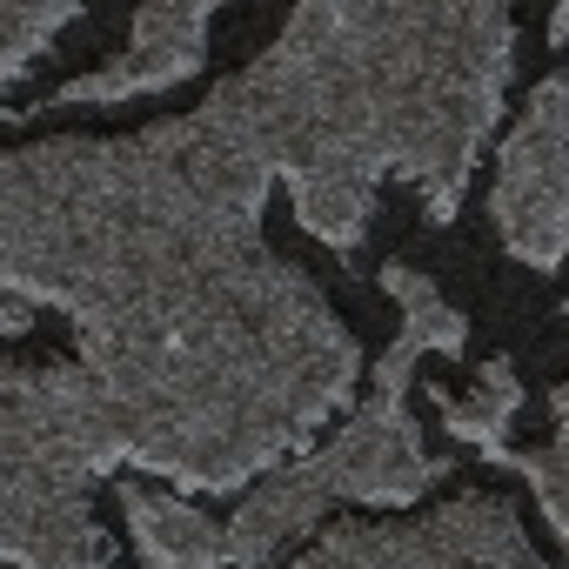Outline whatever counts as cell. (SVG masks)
Wrapping results in <instances>:
<instances>
[{
  "instance_id": "6da1fadb",
  "label": "cell",
  "mask_w": 569,
  "mask_h": 569,
  "mask_svg": "<svg viewBox=\"0 0 569 569\" xmlns=\"http://www.w3.org/2000/svg\"><path fill=\"white\" fill-rule=\"evenodd\" d=\"M268 154L214 108L121 141L0 148V296L61 309L121 462L228 496L362 382L336 302L261 241Z\"/></svg>"
},
{
  "instance_id": "7a4b0ae2",
  "label": "cell",
  "mask_w": 569,
  "mask_h": 569,
  "mask_svg": "<svg viewBox=\"0 0 569 569\" xmlns=\"http://www.w3.org/2000/svg\"><path fill=\"white\" fill-rule=\"evenodd\" d=\"M509 68V0H296L274 48L208 101L268 154L296 221L349 254L389 174L429 221H456Z\"/></svg>"
},
{
  "instance_id": "3957f363",
  "label": "cell",
  "mask_w": 569,
  "mask_h": 569,
  "mask_svg": "<svg viewBox=\"0 0 569 569\" xmlns=\"http://www.w3.org/2000/svg\"><path fill=\"white\" fill-rule=\"evenodd\" d=\"M114 469V422L81 362H0V562L108 569L94 482Z\"/></svg>"
},
{
  "instance_id": "277c9868",
  "label": "cell",
  "mask_w": 569,
  "mask_h": 569,
  "mask_svg": "<svg viewBox=\"0 0 569 569\" xmlns=\"http://www.w3.org/2000/svg\"><path fill=\"white\" fill-rule=\"evenodd\" d=\"M422 356H429V342L416 329H402V342L376 362V389L362 396L349 429L329 449L302 456V462L268 469V482L254 496H241L234 522L221 529L234 569H268L336 502L402 509V502H422L449 476V456H429V442L416 436V416H409V389H416V362Z\"/></svg>"
},
{
  "instance_id": "5b68a950",
  "label": "cell",
  "mask_w": 569,
  "mask_h": 569,
  "mask_svg": "<svg viewBox=\"0 0 569 569\" xmlns=\"http://www.w3.org/2000/svg\"><path fill=\"white\" fill-rule=\"evenodd\" d=\"M296 569H549L502 496H456L422 522H336Z\"/></svg>"
},
{
  "instance_id": "8992f818",
  "label": "cell",
  "mask_w": 569,
  "mask_h": 569,
  "mask_svg": "<svg viewBox=\"0 0 569 569\" xmlns=\"http://www.w3.org/2000/svg\"><path fill=\"white\" fill-rule=\"evenodd\" d=\"M489 214L502 248L536 274L569 261V74L536 81L522 121L496 154Z\"/></svg>"
},
{
  "instance_id": "52a82bcc",
  "label": "cell",
  "mask_w": 569,
  "mask_h": 569,
  "mask_svg": "<svg viewBox=\"0 0 569 569\" xmlns=\"http://www.w3.org/2000/svg\"><path fill=\"white\" fill-rule=\"evenodd\" d=\"M221 8H228V0H141L128 54H114L94 74L61 81L48 94V108H121L134 94H161V88L201 74V61H208V21Z\"/></svg>"
},
{
  "instance_id": "ba28073f",
  "label": "cell",
  "mask_w": 569,
  "mask_h": 569,
  "mask_svg": "<svg viewBox=\"0 0 569 569\" xmlns=\"http://www.w3.org/2000/svg\"><path fill=\"white\" fill-rule=\"evenodd\" d=\"M121 509H128V536L148 569H221L228 562V536L188 496L121 482Z\"/></svg>"
},
{
  "instance_id": "9c48e42d",
  "label": "cell",
  "mask_w": 569,
  "mask_h": 569,
  "mask_svg": "<svg viewBox=\"0 0 569 569\" xmlns=\"http://www.w3.org/2000/svg\"><path fill=\"white\" fill-rule=\"evenodd\" d=\"M429 409L442 416V429H449L456 442H469V449H482V462H496V456L509 449L502 429H509L516 409H522V382H516L509 356H489V362L476 369V389H469V396L429 389Z\"/></svg>"
},
{
  "instance_id": "30bf717a",
  "label": "cell",
  "mask_w": 569,
  "mask_h": 569,
  "mask_svg": "<svg viewBox=\"0 0 569 569\" xmlns=\"http://www.w3.org/2000/svg\"><path fill=\"white\" fill-rule=\"evenodd\" d=\"M549 416H556V436L542 449H502L496 469H516L536 489V509L549 516V529L562 536V556H569V382L549 396Z\"/></svg>"
},
{
  "instance_id": "8fae6325",
  "label": "cell",
  "mask_w": 569,
  "mask_h": 569,
  "mask_svg": "<svg viewBox=\"0 0 569 569\" xmlns=\"http://www.w3.org/2000/svg\"><path fill=\"white\" fill-rule=\"evenodd\" d=\"M382 289H389V302L402 309V329H416V336L429 342V356H462V349H469V322H462V309L442 302V289H436L422 268L389 261V268H382Z\"/></svg>"
},
{
  "instance_id": "7c38bea8",
  "label": "cell",
  "mask_w": 569,
  "mask_h": 569,
  "mask_svg": "<svg viewBox=\"0 0 569 569\" xmlns=\"http://www.w3.org/2000/svg\"><path fill=\"white\" fill-rule=\"evenodd\" d=\"M68 21H81V0H0V94L34 68V54ZM0 114H14V108H0Z\"/></svg>"
},
{
  "instance_id": "4fadbf2b",
  "label": "cell",
  "mask_w": 569,
  "mask_h": 569,
  "mask_svg": "<svg viewBox=\"0 0 569 569\" xmlns=\"http://www.w3.org/2000/svg\"><path fill=\"white\" fill-rule=\"evenodd\" d=\"M34 329V309L21 296H0V336H28Z\"/></svg>"
},
{
  "instance_id": "5bb4252c",
  "label": "cell",
  "mask_w": 569,
  "mask_h": 569,
  "mask_svg": "<svg viewBox=\"0 0 569 569\" xmlns=\"http://www.w3.org/2000/svg\"><path fill=\"white\" fill-rule=\"evenodd\" d=\"M549 48H569V0L549 8Z\"/></svg>"
},
{
  "instance_id": "9a60e30c",
  "label": "cell",
  "mask_w": 569,
  "mask_h": 569,
  "mask_svg": "<svg viewBox=\"0 0 569 569\" xmlns=\"http://www.w3.org/2000/svg\"><path fill=\"white\" fill-rule=\"evenodd\" d=\"M562 316H569V302H562Z\"/></svg>"
}]
</instances>
